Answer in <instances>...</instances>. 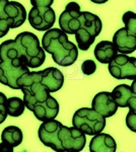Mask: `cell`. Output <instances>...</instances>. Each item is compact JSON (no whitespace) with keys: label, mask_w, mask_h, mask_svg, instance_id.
<instances>
[{"label":"cell","mask_w":136,"mask_h":152,"mask_svg":"<svg viewBox=\"0 0 136 152\" xmlns=\"http://www.w3.org/2000/svg\"><path fill=\"white\" fill-rule=\"evenodd\" d=\"M4 11L10 28H16L23 26L28 18V13L24 6L17 1H8V3L5 5Z\"/></svg>","instance_id":"14"},{"label":"cell","mask_w":136,"mask_h":152,"mask_svg":"<svg viewBox=\"0 0 136 152\" xmlns=\"http://www.w3.org/2000/svg\"><path fill=\"white\" fill-rule=\"evenodd\" d=\"M72 125L85 135L96 136L102 133V131L105 129L106 118H104L93 109L81 107L74 113Z\"/></svg>","instance_id":"4"},{"label":"cell","mask_w":136,"mask_h":152,"mask_svg":"<svg viewBox=\"0 0 136 152\" xmlns=\"http://www.w3.org/2000/svg\"><path fill=\"white\" fill-rule=\"evenodd\" d=\"M23 131L16 126H8L3 129L1 133V140L4 143L14 147L19 146L23 142Z\"/></svg>","instance_id":"18"},{"label":"cell","mask_w":136,"mask_h":152,"mask_svg":"<svg viewBox=\"0 0 136 152\" xmlns=\"http://www.w3.org/2000/svg\"><path fill=\"white\" fill-rule=\"evenodd\" d=\"M32 112L35 117L42 123L55 120V118L59 114V104L55 97L50 95L46 100L35 105Z\"/></svg>","instance_id":"12"},{"label":"cell","mask_w":136,"mask_h":152,"mask_svg":"<svg viewBox=\"0 0 136 152\" xmlns=\"http://www.w3.org/2000/svg\"><path fill=\"white\" fill-rule=\"evenodd\" d=\"M31 72L28 66H16L9 61H0V83L12 89H19L18 80Z\"/></svg>","instance_id":"8"},{"label":"cell","mask_w":136,"mask_h":152,"mask_svg":"<svg viewBox=\"0 0 136 152\" xmlns=\"http://www.w3.org/2000/svg\"><path fill=\"white\" fill-rule=\"evenodd\" d=\"M102 28L103 23L98 15L88 11H81L80 28L75 34L77 48L81 51H87L101 34Z\"/></svg>","instance_id":"3"},{"label":"cell","mask_w":136,"mask_h":152,"mask_svg":"<svg viewBox=\"0 0 136 152\" xmlns=\"http://www.w3.org/2000/svg\"><path fill=\"white\" fill-rule=\"evenodd\" d=\"M12 46L16 59L29 68H39L45 62V50L40 45L38 37L31 31L19 33Z\"/></svg>","instance_id":"2"},{"label":"cell","mask_w":136,"mask_h":152,"mask_svg":"<svg viewBox=\"0 0 136 152\" xmlns=\"http://www.w3.org/2000/svg\"><path fill=\"white\" fill-rule=\"evenodd\" d=\"M24 107H26V104H24V99L17 96H12L7 99L6 111L8 116L13 118L21 116L24 112Z\"/></svg>","instance_id":"19"},{"label":"cell","mask_w":136,"mask_h":152,"mask_svg":"<svg viewBox=\"0 0 136 152\" xmlns=\"http://www.w3.org/2000/svg\"><path fill=\"white\" fill-rule=\"evenodd\" d=\"M9 0H0V38H3L4 36H6L8 34L10 26L7 21L6 14L4 11L5 5L8 3Z\"/></svg>","instance_id":"20"},{"label":"cell","mask_w":136,"mask_h":152,"mask_svg":"<svg viewBox=\"0 0 136 152\" xmlns=\"http://www.w3.org/2000/svg\"><path fill=\"white\" fill-rule=\"evenodd\" d=\"M126 125L128 129L136 133V112H128L126 116Z\"/></svg>","instance_id":"24"},{"label":"cell","mask_w":136,"mask_h":152,"mask_svg":"<svg viewBox=\"0 0 136 152\" xmlns=\"http://www.w3.org/2000/svg\"><path fill=\"white\" fill-rule=\"evenodd\" d=\"M80 6L76 2H69L59 16V26L64 33L75 35L80 28Z\"/></svg>","instance_id":"9"},{"label":"cell","mask_w":136,"mask_h":152,"mask_svg":"<svg viewBox=\"0 0 136 152\" xmlns=\"http://www.w3.org/2000/svg\"><path fill=\"white\" fill-rule=\"evenodd\" d=\"M42 47L45 52L51 54L56 64L67 67L76 62L78 57V48L68 40L67 34L61 28H52L45 31L42 38Z\"/></svg>","instance_id":"1"},{"label":"cell","mask_w":136,"mask_h":152,"mask_svg":"<svg viewBox=\"0 0 136 152\" xmlns=\"http://www.w3.org/2000/svg\"><path fill=\"white\" fill-rule=\"evenodd\" d=\"M112 95L115 102H117L118 107H128V104H129L131 99L134 96V94H133L132 88L129 85L120 84L112 90Z\"/></svg>","instance_id":"17"},{"label":"cell","mask_w":136,"mask_h":152,"mask_svg":"<svg viewBox=\"0 0 136 152\" xmlns=\"http://www.w3.org/2000/svg\"><path fill=\"white\" fill-rule=\"evenodd\" d=\"M62 124L57 120H51L48 122H43L39 128L38 135L42 143L47 147H50L56 152H63L59 143L58 135L59 130Z\"/></svg>","instance_id":"10"},{"label":"cell","mask_w":136,"mask_h":152,"mask_svg":"<svg viewBox=\"0 0 136 152\" xmlns=\"http://www.w3.org/2000/svg\"><path fill=\"white\" fill-rule=\"evenodd\" d=\"M96 64L95 63V61L93 60H85L81 64V71L85 75L93 74L96 72Z\"/></svg>","instance_id":"23"},{"label":"cell","mask_w":136,"mask_h":152,"mask_svg":"<svg viewBox=\"0 0 136 152\" xmlns=\"http://www.w3.org/2000/svg\"><path fill=\"white\" fill-rule=\"evenodd\" d=\"M28 20L36 31H47L55 23L56 14L51 6H33L28 14Z\"/></svg>","instance_id":"7"},{"label":"cell","mask_w":136,"mask_h":152,"mask_svg":"<svg viewBox=\"0 0 136 152\" xmlns=\"http://www.w3.org/2000/svg\"><path fill=\"white\" fill-rule=\"evenodd\" d=\"M90 1L96 4H103V3H106V2L109 1V0H90Z\"/></svg>","instance_id":"27"},{"label":"cell","mask_w":136,"mask_h":152,"mask_svg":"<svg viewBox=\"0 0 136 152\" xmlns=\"http://www.w3.org/2000/svg\"><path fill=\"white\" fill-rule=\"evenodd\" d=\"M113 44L120 54L128 55L136 50V36L129 35L126 28H119L113 36Z\"/></svg>","instance_id":"13"},{"label":"cell","mask_w":136,"mask_h":152,"mask_svg":"<svg viewBox=\"0 0 136 152\" xmlns=\"http://www.w3.org/2000/svg\"><path fill=\"white\" fill-rule=\"evenodd\" d=\"M0 152H13V147L8 145L7 143L1 142L0 143Z\"/></svg>","instance_id":"26"},{"label":"cell","mask_w":136,"mask_h":152,"mask_svg":"<svg viewBox=\"0 0 136 152\" xmlns=\"http://www.w3.org/2000/svg\"><path fill=\"white\" fill-rule=\"evenodd\" d=\"M118 104L114 99L112 92L102 91L95 95L91 102V109L102 115L104 118L114 116L118 111Z\"/></svg>","instance_id":"11"},{"label":"cell","mask_w":136,"mask_h":152,"mask_svg":"<svg viewBox=\"0 0 136 152\" xmlns=\"http://www.w3.org/2000/svg\"><path fill=\"white\" fill-rule=\"evenodd\" d=\"M109 72L115 79L136 80V57L118 55L109 64Z\"/></svg>","instance_id":"6"},{"label":"cell","mask_w":136,"mask_h":152,"mask_svg":"<svg viewBox=\"0 0 136 152\" xmlns=\"http://www.w3.org/2000/svg\"><path fill=\"white\" fill-rule=\"evenodd\" d=\"M59 143L63 152H80L86 144V136L75 127L62 125L59 130Z\"/></svg>","instance_id":"5"},{"label":"cell","mask_w":136,"mask_h":152,"mask_svg":"<svg viewBox=\"0 0 136 152\" xmlns=\"http://www.w3.org/2000/svg\"><path fill=\"white\" fill-rule=\"evenodd\" d=\"M118 51L113 42L102 41L96 46L93 54L96 60L102 64H110L118 56Z\"/></svg>","instance_id":"16"},{"label":"cell","mask_w":136,"mask_h":152,"mask_svg":"<svg viewBox=\"0 0 136 152\" xmlns=\"http://www.w3.org/2000/svg\"><path fill=\"white\" fill-rule=\"evenodd\" d=\"M117 144L111 135L100 133L91 138L90 152H116Z\"/></svg>","instance_id":"15"},{"label":"cell","mask_w":136,"mask_h":152,"mask_svg":"<svg viewBox=\"0 0 136 152\" xmlns=\"http://www.w3.org/2000/svg\"><path fill=\"white\" fill-rule=\"evenodd\" d=\"M33 6L42 7V6H51L54 0H29Z\"/></svg>","instance_id":"25"},{"label":"cell","mask_w":136,"mask_h":152,"mask_svg":"<svg viewBox=\"0 0 136 152\" xmlns=\"http://www.w3.org/2000/svg\"><path fill=\"white\" fill-rule=\"evenodd\" d=\"M6 102L7 97L3 92L0 91V124H2L7 118V111H6Z\"/></svg>","instance_id":"22"},{"label":"cell","mask_w":136,"mask_h":152,"mask_svg":"<svg viewBox=\"0 0 136 152\" xmlns=\"http://www.w3.org/2000/svg\"><path fill=\"white\" fill-rule=\"evenodd\" d=\"M122 20L125 24L128 34L136 36V13L133 11H127L123 14Z\"/></svg>","instance_id":"21"}]
</instances>
